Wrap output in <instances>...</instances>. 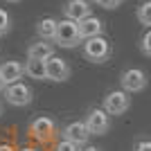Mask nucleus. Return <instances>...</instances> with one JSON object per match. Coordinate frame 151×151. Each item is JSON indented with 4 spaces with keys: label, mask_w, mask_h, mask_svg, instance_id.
Masks as SVG:
<instances>
[{
    "label": "nucleus",
    "mask_w": 151,
    "mask_h": 151,
    "mask_svg": "<svg viewBox=\"0 0 151 151\" xmlns=\"http://www.w3.org/2000/svg\"><path fill=\"white\" fill-rule=\"evenodd\" d=\"M140 50H142V54H145V57L151 59V27L142 34V38H140Z\"/></svg>",
    "instance_id": "f3484780"
},
{
    "label": "nucleus",
    "mask_w": 151,
    "mask_h": 151,
    "mask_svg": "<svg viewBox=\"0 0 151 151\" xmlns=\"http://www.w3.org/2000/svg\"><path fill=\"white\" fill-rule=\"evenodd\" d=\"M88 2H97V5H99V0H88Z\"/></svg>",
    "instance_id": "a878e982"
},
{
    "label": "nucleus",
    "mask_w": 151,
    "mask_h": 151,
    "mask_svg": "<svg viewBox=\"0 0 151 151\" xmlns=\"http://www.w3.org/2000/svg\"><path fill=\"white\" fill-rule=\"evenodd\" d=\"M138 20L142 25L151 27V0H147V2H142L138 7Z\"/></svg>",
    "instance_id": "dca6fc26"
},
{
    "label": "nucleus",
    "mask_w": 151,
    "mask_h": 151,
    "mask_svg": "<svg viewBox=\"0 0 151 151\" xmlns=\"http://www.w3.org/2000/svg\"><path fill=\"white\" fill-rule=\"evenodd\" d=\"M0 115H2V101H0Z\"/></svg>",
    "instance_id": "bb28decb"
},
{
    "label": "nucleus",
    "mask_w": 151,
    "mask_h": 151,
    "mask_svg": "<svg viewBox=\"0 0 151 151\" xmlns=\"http://www.w3.org/2000/svg\"><path fill=\"white\" fill-rule=\"evenodd\" d=\"M111 43L108 38L101 34V36H93V38H86L83 41V57L93 63H104L111 59Z\"/></svg>",
    "instance_id": "f257e3e1"
},
{
    "label": "nucleus",
    "mask_w": 151,
    "mask_h": 151,
    "mask_svg": "<svg viewBox=\"0 0 151 151\" xmlns=\"http://www.w3.org/2000/svg\"><path fill=\"white\" fill-rule=\"evenodd\" d=\"M131 93L126 90H111V93L104 97V108H106L111 115H124L131 106Z\"/></svg>",
    "instance_id": "39448f33"
},
{
    "label": "nucleus",
    "mask_w": 151,
    "mask_h": 151,
    "mask_svg": "<svg viewBox=\"0 0 151 151\" xmlns=\"http://www.w3.org/2000/svg\"><path fill=\"white\" fill-rule=\"evenodd\" d=\"M79 34H81V41L93 38V36H101L104 34V23L97 16H88V18H83L79 23Z\"/></svg>",
    "instance_id": "9b49d317"
},
{
    "label": "nucleus",
    "mask_w": 151,
    "mask_h": 151,
    "mask_svg": "<svg viewBox=\"0 0 151 151\" xmlns=\"http://www.w3.org/2000/svg\"><path fill=\"white\" fill-rule=\"evenodd\" d=\"M7 2H18V0H7Z\"/></svg>",
    "instance_id": "cd10ccee"
},
{
    "label": "nucleus",
    "mask_w": 151,
    "mask_h": 151,
    "mask_svg": "<svg viewBox=\"0 0 151 151\" xmlns=\"http://www.w3.org/2000/svg\"><path fill=\"white\" fill-rule=\"evenodd\" d=\"M120 83H122V90H126V93H140V90L147 88L149 79H147L145 70L129 68V70H124V72L120 75Z\"/></svg>",
    "instance_id": "7ed1b4c3"
},
{
    "label": "nucleus",
    "mask_w": 151,
    "mask_h": 151,
    "mask_svg": "<svg viewBox=\"0 0 151 151\" xmlns=\"http://www.w3.org/2000/svg\"><path fill=\"white\" fill-rule=\"evenodd\" d=\"M54 43L61 45V47H77L81 43V34H79V23L70 18H61L57 27V38Z\"/></svg>",
    "instance_id": "f03ea898"
},
{
    "label": "nucleus",
    "mask_w": 151,
    "mask_h": 151,
    "mask_svg": "<svg viewBox=\"0 0 151 151\" xmlns=\"http://www.w3.org/2000/svg\"><path fill=\"white\" fill-rule=\"evenodd\" d=\"M45 68H47V79L50 81H65L70 77V65L65 63V59L57 57V54L45 61Z\"/></svg>",
    "instance_id": "9d476101"
},
{
    "label": "nucleus",
    "mask_w": 151,
    "mask_h": 151,
    "mask_svg": "<svg viewBox=\"0 0 151 151\" xmlns=\"http://www.w3.org/2000/svg\"><path fill=\"white\" fill-rule=\"evenodd\" d=\"M122 0H99V7L104 9H115V7H120Z\"/></svg>",
    "instance_id": "aec40b11"
},
{
    "label": "nucleus",
    "mask_w": 151,
    "mask_h": 151,
    "mask_svg": "<svg viewBox=\"0 0 151 151\" xmlns=\"http://www.w3.org/2000/svg\"><path fill=\"white\" fill-rule=\"evenodd\" d=\"M29 133H32V138L38 140V142H50L54 138V133H57V122L52 117H47V115H41L36 120H32Z\"/></svg>",
    "instance_id": "20e7f679"
},
{
    "label": "nucleus",
    "mask_w": 151,
    "mask_h": 151,
    "mask_svg": "<svg viewBox=\"0 0 151 151\" xmlns=\"http://www.w3.org/2000/svg\"><path fill=\"white\" fill-rule=\"evenodd\" d=\"M5 90H7V81L2 79V75H0V93H5Z\"/></svg>",
    "instance_id": "4be33fe9"
},
{
    "label": "nucleus",
    "mask_w": 151,
    "mask_h": 151,
    "mask_svg": "<svg viewBox=\"0 0 151 151\" xmlns=\"http://www.w3.org/2000/svg\"><path fill=\"white\" fill-rule=\"evenodd\" d=\"M27 57L29 59H41V61H47V59L54 57V45L52 41H34V43L27 47Z\"/></svg>",
    "instance_id": "f8f14e48"
},
{
    "label": "nucleus",
    "mask_w": 151,
    "mask_h": 151,
    "mask_svg": "<svg viewBox=\"0 0 151 151\" xmlns=\"http://www.w3.org/2000/svg\"><path fill=\"white\" fill-rule=\"evenodd\" d=\"M0 151H16L14 147H9V145H0Z\"/></svg>",
    "instance_id": "5701e85b"
},
{
    "label": "nucleus",
    "mask_w": 151,
    "mask_h": 151,
    "mask_svg": "<svg viewBox=\"0 0 151 151\" xmlns=\"http://www.w3.org/2000/svg\"><path fill=\"white\" fill-rule=\"evenodd\" d=\"M9 29H12V18H9V14L5 9H0V36L7 34Z\"/></svg>",
    "instance_id": "a211bd4d"
},
{
    "label": "nucleus",
    "mask_w": 151,
    "mask_h": 151,
    "mask_svg": "<svg viewBox=\"0 0 151 151\" xmlns=\"http://www.w3.org/2000/svg\"><path fill=\"white\" fill-rule=\"evenodd\" d=\"M18 151H36V149H32V147H23V149H18Z\"/></svg>",
    "instance_id": "393cba45"
},
{
    "label": "nucleus",
    "mask_w": 151,
    "mask_h": 151,
    "mask_svg": "<svg viewBox=\"0 0 151 151\" xmlns=\"http://www.w3.org/2000/svg\"><path fill=\"white\" fill-rule=\"evenodd\" d=\"M25 75L29 77V79H36V81L47 79V68H45V61H41V59H29V57H27V61H25Z\"/></svg>",
    "instance_id": "2eb2a0df"
},
{
    "label": "nucleus",
    "mask_w": 151,
    "mask_h": 151,
    "mask_svg": "<svg viewBox=\"0 0 151 151\" xmlns=\"http://www.w3.org/2000/svg\"><path fill=\"white\" fill-rule=\"evenodd\" d=\"M5 99L7 104H12V106H27L32 101V88L29 86H25V83H9L5 90Z\"/></svg>",
    "instance_id": "0eeeda50"
},
{
    "label": "nucleus",
    "mask_w": 151,
    "mask_h": 151,
    "mask_svg": "<svg viewBox=\"0 0 151 151\" xmlns=\"http://www.w3.org/2000/svg\"><path fill=\"white\" fill-rule=\"evenodd\" d=\"M81 151H101V149H97V147H86V149H81Z\"/></svg>",
    "instance_id": "b1692460"
},
{
    "label": "nucleus",
    "mask_w": 151,
    "mask_h": 151,
    "mask_svg": "<svg viewBox=\"0 0 151 151\" xmlns=\"http://www.w3.org/2000/svg\"><path fill=\"white\" fill-rule=\"evenodd\" d=\"M23 72H25V65L20 61H2L0 63V75H2V79L7 81V86L9 83H16L23 77Z\"/></svg>",
    "instance_id": "ddd939ff"
},
{
    "label": "nucleus",
    "mask_w": 151,
    "mask_h": 151,
    "mask_svg": "<svg viewBox=\"0 0 151 151\" xmlns=\"http://www.w3.org/2000/svg\"><path fill=\"white\" fill-rule=\"evenodd\" d=\"M54 151H81V149H79V145H75V142H70V140L63 138L61 142L54 147Z\"/></svg>",
    "instance_id": "6ab92c4d"
},
{
    "label": "nucleus",
    "mask_w": 151,
    "mask_h": 151,
    "mask_svg": "<svg viewBox=\"0 0 151 151\" xmlns=\"http://www.w3.org/2000/svg\"><path fill=\"white\" fill-rule=\"evenodd\" d=\"M93 135L88 129V124L86 122H70V124H65V129H63V138L70 140V142H75V145H86L88 142V138Z\"/></svg>",
    "instance_id": "6e6552de"
},
{
    "label": "nucleus",
    "mask_w": 151,
    "mask_h": 151,
    "mask_svg": "<svg viewBox=\"0 0 151 151\" xmlns=\"http://www.w3.org/2000/svg\"><path fill=\"white\" fill-rule=\"evenodd\" d=\"M135 151H151V140H142L135 145Z\"/></svg>",
    "instance_id": "412c9836"
},
{
    "label": "nucleus",
    "mask_w": 151,
    "mask_h": 151,
    "mask_svg": "<svg viewBox=\"0 0 151 151\" xmlns=\"http://www.w3.org/2000/svg\"><path fill=\"white\" fill-rule=\"evenodd\" d=\"M90 9H93V7H90L88 0H68L65 7H63V14H65V18L75 20V23H81L83 18L93 16Z\"/></svg>",
    "instance_id": "1a4fd4ad"
},
{
    "label": "nucleus",
    "mask_w": 151,
    "mask_h": 151,
    "mask_svg": "<svg viewBox=\"0 0 151 151\" xmlns=\"http://www.w3.org/2000/svg\"><path fill=\"white\" fill-rule=\"evenodd\" d=\"M86 124H88L93 135H104L111 129V113L106 108H93L86 117Z\"/></svg>",
    "instance_id": "423d86ee"
},
{
    "label": "nucleus",
    "mask_w": 151,
    "mask_h": 151,
    "mask_svg": "<svg viewBox=\"0 0 151 151\" xmlns=\"http://www.w3.org/2000/svg\"><path fill=\"white\" fill-rule=\"evenodd\" d=\"M57 27H59V20L52 18V16H47V18L38 20L36 34H38L41 41H54V38H57Z\"/></svg>",
    "instance_id": "4468645a"
}]
</instances>
